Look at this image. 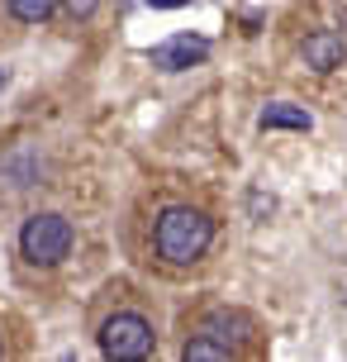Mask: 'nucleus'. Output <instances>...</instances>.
<instances>
[{
  "mask_svg": "<svg viewBox=\"0 0 347 362\" xmlns=\"http://www.w3.org/2000/svg\"><path fill=\"white\" fill-rule=\"evenodd\" d=\"M152 243H157V257L171 262V267H190L200 262L205 248L214 243V219L195 210V205H166L157 215V229H152Z\"/></svg>",
  "mask_w": 347,
  "mask_h": 362,
  "instance_id": "nucleus-1",
  "label": "nucleus"
},
{
  "mask_svg": "<svg viewBox=\"0 0 347 362\" xmlns=\"http://www.w3.org/2000/svg\"><path fill=\"white\" fill-rule=\"evenodd\" d=\"M72 224L62 215H34V219H24V229H19V253L29 257L34 267H57L62 257L72 253Z\"/></svg>",
  "mask_w": 347,
  "mask_h": 362,
  "instance_id": "nucleus-2",
  "label": "nucleus"
},
{
  "mask_svg": "<svg viewBox=\"0 0 347 362\" xmlns=\"http://www.w3.org/2000/svg\"><path fill=\"white\" fill-rule=\"evenodd\" d=\"M157 348V334H152V325H147L143 315H133V310H119V315H110L105 325H100V353L114 362H138L147 358Z\"/></svg>",
  "mask_w": 347,
  "mask_h": 362,
  "instance_id": "nucleus-3",
  "label": "nucleus"
},
{
  "mask_svg": "<svg viewBox=\"0 0 347 362\" xmlns=\"http://www.w3.org/2000/svg\"><path fill=\"white\" fill-rule=\"evenodd\" d=\"M205 57H209V38L176 34V38H166V43L152 48V67H157V72H185V67H195Z\"/></svg>",
  "mask_w": 347,
  "mask_h": 362,
  "instance_id": "nucleus-4",
  "label": "nucleus"
},
{
  "mask_svg": "<svg viewBox=\"0 0 347 362\" xmlns=\"http://www.w3.org/2000/svg\"><path fill=\"white\" fill-rule=\"evenodd\" d=\"M300 57H305V67H314V72H333V67H343L347 43H343L338 34H329V29H319V34H310V38H305Z\"/></svg>",
  "mask_w": 347,
  "mask_h": 362,
  "instance_id": "nucleus-5",
  "label": "nucleus"
},
{
  "mask_svg": "<svg viewBox=\"0 0 347 362\" xmlns=\"http://www.w3.org/2000/svg\"><path fill=\"white\" fill-rule=\"evenodd\" d=\"M257 124H262V129H295V134H310L314 115L305 105H286V100H276V105H267L262 115H257Z\"/></svg>",
  "mask_w": 347,
  "mask_h": 362,
  "instance_id": "nucleus-6",
  "label": "nucleus"
},
{
  "mask_svg": "<svg viewBox=\"0 0 347 362\" xmlns=\"http://www.w3.org/2000/svg\"><path fill=\"white\" fill-rule=\"evenodd\" d=\"M200 334H214L219 344L233 348V339H243V334H248V320H243V315H229V310H214V315L205 320Z\"/></svg>",
  "mask_w": 347,
  "mask_h": 362,
  "instance_id": "nucleus-7",
  "label": "nucleus"
},
{
  "mask_svg": "<svg viewBox=\"0 0 347 362\" xmlns=\"http://www.w3.org/2000/svg\"><path fill=\"white\" fill-rule=\"evenodd\" d=\"M181 358L185 362H229V358H233V348L219 344L214 334H200V339H190V344H185Z\"/></svg>",
  "mask_w": 347,
  "mask_h": 362,
  "instance_id": "nucleus-8",
  "label": "nucleus"
},
{
  "mask_svg": "<svg viewBox=\"0 0 347 362\" xmlns=\"http://www.w3.org/2000/svg\"><path fill=\"white\" fill-rule=\"evenodd\" d=\"M5 10H10L19 24H43V19L57 10V0H5Z\"/></svg>",
  "mask_w": 347,
  "mask_h": 362,
  "instance_id": "nucleus-9",
  "label": "nucleus"
},
{
  "mask_svg": "<svg viewBox=\"0 0 347 362\" xmlns=\"http://www.w3.org/2000/svg\"><path fill=\"white\" fill-rule=\"evenodd\" d=\"M62 10L72 19H91L95 15V0H62Z\"/></svg>",
  "mask_w": 347,
  "mask_h": 362,
  "instance_id": "nucleus-10",
  "label": "nucleus"
},
{
  "mask_svg": "<svg viewBox=\"0 0 347 362\" xmlns=\"http://www.w3.org/2000/svg\"><path fill=\"white\" fill-rule=\"evenodd\" d=\"M272 205H276V200H272V196H262V191H257V196H252V210H257V215H262V210L272 215Z\"/></svg>",
  "mask_w": 347,
  "mask_h": 362,
  "instance_id": "nucleus-11",
  "label": "nucleus"
},
{
  "mask_svg": "<svg viewBox=\"0 0 347 362\" xmlns=\"http://www.w3.org/2000/svg\"><path fill=\"white\" fill-rule=\"evenodd\" d=\"M152 10H171V5H190V0H147Z\"/></svg>",
  "mask_w": 347,
  "mask_h": 362,
  "instance_id": "nucleus-12",
  "label": "nucleus"
},
{
  "mask_svg": "<svg viewBox=\"0 0 347 362\" xmlns=\"http://www.w3.org/2000/svg\"><path fill=\"white\" fill-rule=\"evenodd\" d=\"M0 86H5V67H0Z\"/></svg>",
  "mask_w": 347,
  "mask_h": 362,
  "instance_id": "nucleus-13",
  "label": "nucleus"
}]
</instances>
